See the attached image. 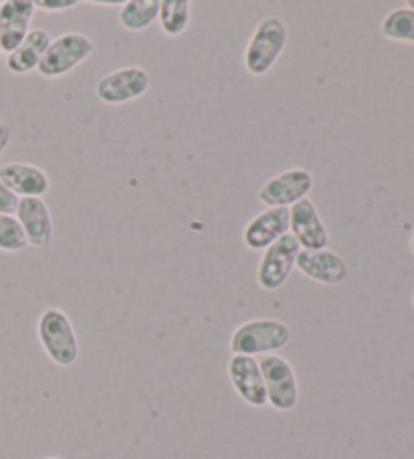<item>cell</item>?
Here are the masks:
<instances>
[{
    "label": "cell",
    "mask_w": 414,
    "mask_h": 459,
    "mask_svg": "<svg viewBox=\"0 0 414 459\" xmlns=\"http://www.w3.org/2000/svg\"><path fill=\"white\" fill-rule=\"evenodd\" d=\"M289 235L304 251L328 249L330 233L314 201L304 199L289 207Z\"/></svg>",
    "instance_id": "cell-9"
},
{
    "label": "cell",
    "mask_w": 414,
    "mask_h": 459,
    "mask_svg": "<svg viewBox=\"0 0 414 459\" xmlns=\"http://www.w3.org/2000/svg\"><path fill=\"white\" fill-rule=\"evenodd\" d=\"M0 57H3V47H0Z\"/></svg>",
    "instance_id": "cell-27"
},
{
    "label": "cell",
    "mask_w": 414,
    "mask_h": 459,
    "mask_svg": "<svg viewBox=\"0 0 414 459\" xmlns=\"http://www.w3.org/2000/svg\"><path fill=\"white\" fill-rule=\"evenodd\" d=\"M35 6L43 13H69L79 6V0H37Z\"/></svg>",
    "instance_id": "cell-21"
},
{
    "label": "cell",
    "mask_w": 414,
    "mask_h": 459,
    "mask_svg": "<svg viewBox=\"0 0 414 459\" xmlns=\"http://www.w3.org/2000/svg\"><path fill=\"white\" fill-rule=\"evenodd\" d=\"M27 247H29L27 237L22 233L17 217L3 215V212H0V251L19 253Z\"/></svg>",
    "instance_id": "cell-20"
},
{
    "label": "cell",
    "mask_w": 414,
    "mask_h": 459,
    "mask_svg": "<svg viewBox=\"0 0 414 459\" xmlns=\"http://www.w3.org/2000/svg\"><path fill=\"white\" fill-rule=\"evenodd\" d=\"M380 33L388 41L414 45V11L394 9L390 11L380 25Z\"/></svg>",
    "instance_id": "cell-19"
},
{
    "label": "cell",
    "mask_w": 414,
    "mask_h": 459,
    "mask_svg": "<svg viewBox=\"0 0 414 459\" xmlns=\"http://www.w3.org/2000/svg\"><path fill=\"white\" fill-rule=\"evenodd\" d=\"M158 13H160V0H125L119 6L117 19L119 25L125 30H146L158 21Z\"/></svg>",
    "instance_id": "cell-17"
},
{
    "label": "cell",
    "mask_w": 414,
    "mask_h": 459,
    "mask_svg": "<svg viewBox=\"0 0 414 459\" xmlns=\"http://www.w3.org/2000/svg\"><path fill=\"white\" fill-rule=\"evenodd\" d=\"M406 9H410V11H414V0H410L409 4H406Z\"/></svg>",
    "instance_id": "cell-24"
},
{
    "label": "cell",
    "mask_w": 414,
    "mask_h": 459,
    "mask_svg": "<svg viewBox=\"0 0 414 459\" xmlns=\"http://www.w3.org/2000/svg\"><path fill=\"white\" fill-rule=\"evenodd\" d=\"M193 17V3L188 0H160V29L168 37H178L185 33Z\"/></svg>",
    "instance_id": "cell-18"
},
{
    "label": "cell",
    "mask_w": 414,
    "mask_h": 459,
    "mask_svg": "<svg viewBox=\"0 0 414 459\" xmlns=\"http://www.w3.org/2000/svg\"><path fill=\"white\" fill-rule=\"evenodd\" d=\"M35 13L37 6L33 0H4V3H0V47H3V53H13L25 41Z\"/></svg>",
    "instance_id": "cell-14"
},
{
    "label": "cell",
    "mask_w": 414,
    "mask_h": 459,
    "mask_svg": "<svg viewBox=\"0 0 414 459\" xmlns=\"http://www.w3.org/2000/svg\"><path fill=\"white\" fill-rule=\"evenodd\" d=\"M296 269L315 283L322 286H340L346 281L349 269L344 257L338 255L332 249H317V251H299Z\"/></svg>",
    "instance_id": "cell-12"
},
{
    "label": "cell",
    "mask_w": 414,
    "mask_h": 459,
    "mask_svg": "<svg viewBox=\"0 0 414 459\" xmlns=\"http://www.w3.org/2000/svg\"><path fill=\"white\" fill-rule=\"evenodd\" d=\"M291 342V328L277 318H254L235 328L230 352L243 356L275 354Z\"/></svg>",
    "instance_id": "cell-1"
},
{
    "label": "cell",
    "mask_w": 414,
    "mask_h": 459,
    "mask_svg": "<svg viewBox=\"0 0 414 459\" xmlns=\"http://www.w3.org/2000/svg\"><path fill=\"white\" fill-rule=\"evenodd\" d=\"M93 49L95 47L91 39L83 33H77V30L51 39V45L47 47L43 59L37 67L39 75L45 79L65 77L90 59Z\"/></svg>",
    "instance_id": "cell-4"
},
{
    "label": "cell",
    "mask_w": 414,
    "mask_h": 459,
    "mask_svg": "<svg viewBox=\"0 0 414 459\" xmlns=\"http://www.w3.org/2000/svg\"><path fill=\"white\" fill-rule=\"evenodd\" d=\"M299 251V243L289 233L263 251V257L257 267L259 288L265 291L281 290L291 278L293 269H296Z\"/></svg>",
    "instance_id": "cell-6"
},
{
    "label": "cell",
    "mask_w": 414,
    "mask_h": 459,
    "mask_svg": "<svg viewBox=\"0 0 414 459\" xmlns=\"http://www.w3.org/2000/svg\"><path fill=\"white\" fill-rule=\"evenodd\" d=\"M39 342L53 364L61 368L73 367L79 359V340L69 316L59 307H47L37 324Z\"/></svg>",
    "instance_id": "cell-2"
},
{
    "label": "cell",
    "mask_w": 414,
    "mask_h": 459,
    "mask_svg": "<svg viewBox=\"0 0 414 459\" xmlns=\"http://www.w3.org/2000/svg\"><path fill=\"white\" fill-rule=\"evenodd\" d=\"M229 378L233 389L237 391L246 405L254 409L267 407V391L263 381L259 360L253 356L233 354L229 360Z\"/></svg>",
    "instance_id": "cell-10"
},
{
    "label": "cell",
    "mask_w": 414,
    "mask_h": 459,
    "mask_svg": "<svg viewBox=\"0 0 414 459\" xmlns=\"http://www.w3.org/2000/svg\"><path fill=\"white\" fill-rule=\"evenodd\" d=\"M49 45L51 35L45 29H30L25 41L6 55V69L14 75H27L30 71H37Z\"/></svg>",
    "instance_id": "cell-16"
},
{
    "label": "cell",
    "mask_w": 414,
    "mask_h": 459,
    "mask_svg": "<svg viewBox=\"0 0 414 459\" xmlns=\"http://www.w3.org/2000/svg\"><path fill=\"white\" fill-rule=\"evenodd\" d=\"M288 45V27L277 17L263 19L254 27L245 49V69L253 77H265Z\"/></svg>",
    "instance_id": "cell-3"
},
{
    "label": "cell",
    "mask_w": 414,
    "mask_h": 459,
    "mask_svg": "<svg viewBox=\"0 0 414 459\" xmlns=\"http://www.w3.org/2000/svg\"><path fill=\"white\" fill-rule=\"evenodd\" d=\"M11 140H13V130H11V126H9V124H4V122H0V156H3V154H4V150L9 148Z\"/></svg>",
    "instance_id": "cell-23"
},
{
    "label": "cell",
    "mask_w": 414,
    "mask_h": 459,
    "mask_svg": "<svg viewBox=\"0 0 414 459\" xmlns=\"http://www.w3.org/2000/svg\"><path fill=\"white\" fill-rule=\"evenodd\" d=\"M314 188V177L312 172L304 169H289L277 174V177L269 178L259 191V201L271 207L289 209L293 204L307 199V195Z\"/></svg>",
    "instance_id": "cell-8"
},
{
    "label": "cell",
    "mask_w": 414,
    "mask_h": 459,
    "mask_svg": "<svg viewBox=\"0 0 414 459\" xmlns=\"http://www.w3.org/2000/svg\"><path fill=\"white\" fill-rule=\"evenodd\" d=\"M265 381L267 405L280 413H289L299 403V385L291 362L280 354H265L259 360Z\"/></svg>",
    "instance_id": "cell-5"
},
{
    "label": "cell",
    "mask_w": 414,
    "mask_h": 459,
    "mask_svg": "<svg viewBox=\"0 0 414 459\" xmlns=\"http://www.w3.org/2000/svg\"><path fill=\"white\" fill-rule=\"evenodd\" d=\"M45 459H61V457H45Z\"/></svg>",
    "instance_id": "cell-26"
},
{
    "label": "cell",
    "mask_w": 414,
    "mask_h": 459,
    "mask_svg": "<svg viewBox=\"0 0 414 459\" xmlns=\"http://www.w3.org/2000/svg\"><path fill=\"white\" fill-rule=\"evenodd\" d=\"M19 207V196L14 195L9 186L0 180V212L3 215H14Z\"/></svg>",
    "instance_id": "cell-22"
},
{
    "label": "cell",
    "mask_w": 414,
    "mask_h": 459,
    "mask_svg": "<svg viewBox=\"0 0 414 459\" xmlns=\"http://www.w3.org/2000/svg\"><path fill=\"white\" fill-rule=\"evenodd\" d=\"M19 225L27 237V243L35 249L49 247L53 241V217L49 204L41 196H29V199H19L17 212Z\"/></svg>",
    "instance_id": "cell-11"
},
{
    "label": "cell",
    "mask_w": 414,
    "mask_h": 459,
    "mask_svg": "<svg viewBox=\"0 0 414 459\" xmlns=\"http://www.w3.org/2000/svg\"><path fill=\"white\" fill-rule=\"evenodd\" d=\"M150 83V74L144 67H122L103 75L95 85V96L106 106H122L144 98Z\"/></svg>",
    "instance_id": "cell-7"
},
{
    "label": "cell",
    "mask_w": 414,
    "mask_h": 459,
    "mask_svg": "<svg viewBox=\"0 0 414 459\" xmlns=\"http://www.w3.org/2000/svg\"><path fill=\"white\" fill-rule=\"evenodd\" d=\"M410 249H412V253H414V235H412V239H410Z\"/></svg>",
    "instance_id": "cell-25"
},
{
    "label": "cell",
    "mask_w": 414,
    "mask_h": 459,
    "mask_svg": "<svg viewBox=\"0 0 414 459\" xmlns=\"http://www.w3.org/2000/svg\"><path fill=\"white\" fill-rule=\"evenodd\" d=\"M0 180L4 182L19 199L41 196L51 188V180L43 169L27 162H9L0 169Z\"/></svg>",
    "instance_id": "cell-15"
},
{
    "label": "cell",
    "mask_w": 414,
    "mask_h": 459,
    "mask_svg": "<svg viewBox=\"0 0 414 459\" xmlns=\"http://www.w3.org/2000/svg\"><path fill=\"white\" fill-rule=\"evenodd\" d=\"M289 233V209L271 207L254 215L246 223L243 241L251 251H265Z\"/></svg>",
    "instance_id": "cell-13"
},
{
    "label": "cell",
    "mask_w": 414,
    "mask_h": 459,
    "mask_svg": "<svg viewBox=\"0 0 414 459\" xmlns=\"http://www.w3.org/2000/svg\"><path fill=\"white\" fill-rule=\"evenodd\" d=\"M412 306H414V294H412Z\"/></svg>",
    "instance_id": "cell-28"
}]
</instances>
